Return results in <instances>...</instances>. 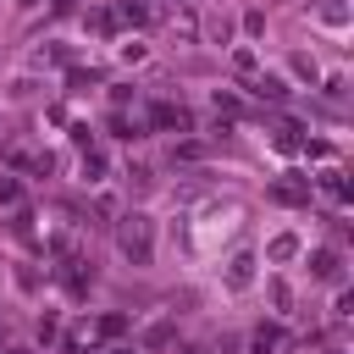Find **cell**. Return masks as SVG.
<instances>
[{
    "label": "cell",
    "mask_w": 354,
    "mask_h": 354,
    "mask_svg": "<svg viewBox=\"0 0 354 354\" xmlns=\"http://www.w3.org/2000/svg\"><path fill=\"white\" fill-rule=\"evenodd\" d=\"M133 227H122V249L127 254H138V260H149V232H144V216H127Z\"/></svg>",
    "instance_id": "cell-1"
}]
</instances>
